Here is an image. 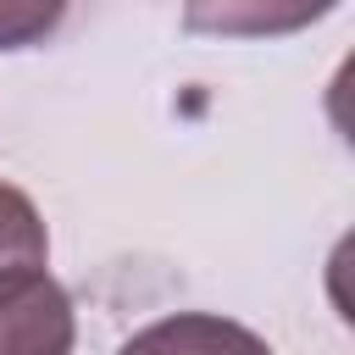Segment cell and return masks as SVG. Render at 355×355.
Returning <instances> with one entry per match:
<instances>
[{"instance_id": "1", "label": "cell", "mask_w": 355, "mask_h": 355, "mask_svg": "<svg viewBox=\"0 0 355 355\" xmlns=\"http://www.w3.org/2000/svg\"><path fill=\"white\" fill-rule=\"evenodd\" d=\"M78 316L44 261L0 272V355H72Z\"/></svg>"}, {"instance_id": "2", "label": "cell", "mask_w": 355, "mask_h": 355, "mask_svg": "<svg viewBox=\"0 0 355 355\" xmlns=\"http://www.w3.org/2000/svg\"><path fill=\"white\" fill-rule=\"evenodd\" d=\"M344 0H183V28L205 39H288Z\"/></svg>"}, {"instance_id": "3", "label": "cell", "mask_w": 355, "mask_h": 355, "mask_svg": "<svg viewBox=\"0 0 355 355\" xmlns=\"http://www.w3.org/2000/svg\"><path fill=\"white\" fill-rule=\"evenodd\" d=\"M116 355H272V344L216 311H172L150 327H139Z\"/></svg>"}, {"instance_id": "4", "label": "cell", "mask_w": 355, "mask_h": 355, "mask_svg": "<svg viewBox=\"0 0 355 355\" xmlns=\"http://www.w3.org/2000/svg\"><path fill=\"white\" fill-rule=\"evenodd\" d=\"M22 261H50V233H44L39 205L17 183L0 178V272Z\"/></svg>"}, {"instance_id": "5", "label": "cell", "mask_w": 355, "mask_h": 355, "mask_svg": "<svg viewBox=\"0 0 355 355\" xmlns=\"http://www.w3.org/2000/svg\"><path fill=\"white\" fill-rule=\"evenodd\" d=\"M67 6L72 0H0V55L44 44L67 22Z\"/></svg>"}]
</instances>
